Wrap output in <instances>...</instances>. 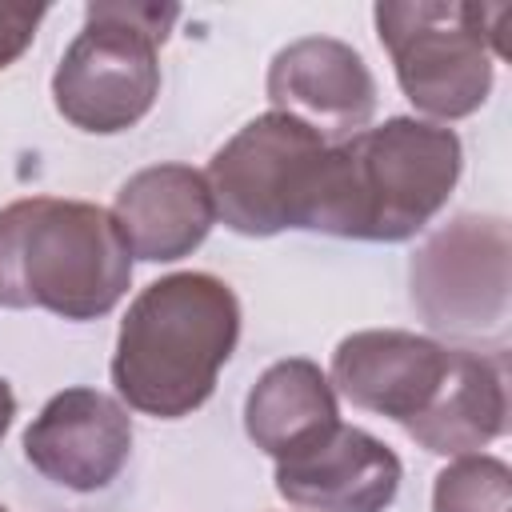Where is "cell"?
I'll return each mask as SVG.
<instances>
[{
  "instance_id": "1",
  "label": "cell",
  "mask_w": 512,
  "mask_h": 512,
  "mask_svg": "<svg viewBox=\"0 0 512 512\" xmlns=\"http://www.w3.org/2000/svg\"><path fill=\"white\" fill-rule=\"evenodd\" d=\"M464 172L460 136L448 124L388 116L324 148L308 232L400 244L432 224Z\"/></svg>"
},
{
  "instance_id": "18",
  "label": "cell",
  "mask_w": 512,
  "mask_h": 512,
  "mask_svg": "<svg viewBox=\"0 0 512 512\" xmlns=\"http://www.w3.org/2000/svg\"><path fill=\"white\" fill-rule=\"evenodd\" d=\"M0 512H8V508H4V504H0Z\"/></svg>"
},
{
  "instance_id": "3",
  "label": "cell",
  "mask_w": 512,
  "mask_h": 512,
  "mask_svg": "<svg viewBox=\"0 0 512 512\" xmlns=\"http://www.w3.org/2000/svg\"><path fill=\"white\" fill-rule=\"evenodd\" d=\"M128 284L132 256L100 204L28 196L0 208V308L100 320Z\"/></svg>"
},
{
  "instance_id": "9",
  "label": "cell",
  "mask_w": 512,
  "mask_h": 512,
  "mask_svg": "<svg viewBox=\"0 0 512 512\" xmlns=\"http://www.w3.org/2000/svg\"><path fill=\"white\" fill-rule=\"evenodd\" d=\"M132 456V416L96 388L56 392L24 428V460L72 492L108 488Z\"/></svg>"
},
{
  "instance_id": "16",
  "label": "cell",
  "mask_w": 512,
  "mask_h": 512,
  "mask_svg": "<svg viewBox=\"0 0 512 512\" xmlns=\"http://www.w3.org/2000/svg\"><path fill=\"white\" fill-rule=\"evenodd\" d=\"M48 16V4H20V0H0V72L16 64L32 40L40 20Z\"/></svg>"
},
{
  "instance_id": "12",
  "label": "cell",
  "mask_w": 512,
  "mask_h": 512,
  "mask_svg": "<svg viewBox=\"0 0 512 512\" xmlns=\"http://www.w3.org/2000/svg\"><path fill=\"white\" fill-rule=\"evenodd\" d=\"M112 224L128 256L144 264H168L192 256L216 224L204 172L188 164L140 168L120 184L112 204Z\"/></svg>"
},
{
  "instance_id": "14",
  "label": "cell",
  "mask_w": 512,
  "mask_h": 512,
  "mask_svg": "<svg viewBox=\"0 0 512 512\" xmlns=\"http://www.w3.org/2000/svg\"><path fill=\"white\" fill-rule=\"evenodd\" d=\"M336 424H340L336 392L320 372V364L304 356H288L264 368L244 400V432L272 460L308 448Z\"/></svg>"
},
{
  "instance_id": "13",
  "label": "cell",
  "mask_w": 512,
  "mask_h": 512,
  "mask_svg": "<svg viewBox=\"0 0 512 512\" xmlns=\"http://www.w3.org/2000/svg\"><path fill=\"white\" fill-rule=\"evenodd\" d=\"M508 424V392L504 368L496 356L452 348V364L444 388L436 392L432 408L412 420L404 432L436 456H472L492 444Z\"/></svg>"
},
{
  "instance_id": "17",
  "label": "cell",
  "mask_w": 512,
  "mask_h": 512,
  "mask_svg": "<svg viewBox=\"0 0 512 512\" xmlns=\"http://www.w3.org/2000/svg\"><path fill=\"white\" fill-rule=\"evenodd\" d=\"M12 420H16V392H12V384L0 376V440H4V432L12 428Z\"/></svg>"
},
{
  "instance_id": "6",
  "label": "cell",
  "mask_w": 512,
  "mask_h": 512,
  "mask_svg": "<svg viewBox=\"0 0 512 512\" xmlns=\"http://www.w3.org/2000/svg\"><path fill=\"white\" fill-rule=\"evenodd\" d=\"M324 140L284 112L248 120L208 160V192L216 220L240 236H276L284 228H308Z\"/></svg>"
},
{
  "instance_id": "2",
  "label": "cell",
  "mask_w": 512,
  "mask_h": 512,
  "mask_svg": "<svg viewBox=\"0 0 512 512\" xmlns=\"http://www.w3.org/2000/svg\"><path fill=\"white\" fill-rule=\"evenodd\" d=\"M240 340V300L212 272H172L128 304L116 352V396L156 420H184L208 404Z\"/></svg>"
},
{
  "instance_id": "7",
  "label": "cell",
  "mask_w": 512,
  "mask_h": 512,
  "mask_svg": "<svg viewBox=\"0 0 512 512\" xmlns=\"http://www.w3.org/2000/svg\"><path fill=\"white\" fill-rule=\"evenodd\" d=\"M416 312L456 340H488L508 332L512 236L504 216L464 212L424 240L412 256Z\"/></svg>"
},
{
  "instance_id": "11",
  "label": "cell",
  "mask_w": 512,
  "mask_h": 512,
  "mask_svg": "<svg viewBox=\"0 0 512 512\" xmlns=\"http://www.w3.org/2000/svg\"><path fill=\"white\" fill-rule=\"evenodd\" d=\"M276 492L304 512H384L404 480L400 456L356 424H336L276 460Z\"/></svg>"
},
{
  "instance_id": "5",
  "label": "cell",
  "mask_w": 512,
  "mask_h": 512,
  "mask_svg": "<svg viewBox=\"0 0 512 512\" xmlns=\"http://www.w3.org/2000/svg\"><path fill=\"white\" fill-rule=\"evenodd\" d=\"M504 16V4L460 0H380L372 8L400 92L432 120H464L488 100L492 60L504 56Z\"/></svg>"
},
{
  "instance_id": "10",
  "label": "cell",
  "mask_w": 512,
  "mask_h": 512,
  "mask_svg": "<svg viewBox=\"0 0 512 512\" xmlns=\"http://www.w3.org/2000/svg\"><path fill=\"white\" fill-rule=\"evenodd\" d=\"M448 364L452 348L436 344L432 336H416L404 328H364L336 344L328 384L348 404L408 428L432 408L436 392L444 388Z\"/></svg>"
},
{
  "instance_id": "8",
  "label": "cell",
  "mask_w": 512,
  "mask_h": 512,
  "mask_svg": "<svg viewBox=\"0 0 512 512\" xmlns=\"http://www.w3.org/2000/svg\"><path fill=\"white\" fill-rule=\"evenodd\" d=\"M272 112L312 128L324 144H340L368 128L376 112V80L364 56L332 36H304L284 44L264 80Z\"/></svg>"
},
{
  "instance_id": "15",
  "label": "cell",
  "mask_w": 512,
  "mask_h": 512,
  "mask_svg": "<svg viewBox=\"0 0 512 512\" xmlns=\"http://www.w3.org/2000/svg\"><path fill=\"white\" fill-rule=\"evenodd\" d=\"M512 468L500 456H456L432 484V512H508Z\"/></svg>"
},
{
  "instance_id": "4",
  "label": "cell",
  "mask_w": 512,
  "mask_h": 512,
  "mask_svg": "<svg viewBox=\"0 0 512 512\" xmlns=\"http://www.w3.org/2000/svg\"><path fill=\"white\" fill-rule=\"evenodd\" d=\"M176 20V4L92 0L84 28L52 72L56 112L92 136H116L140 124L160 96V44Z\"/></svg>"
}]
</instances>
